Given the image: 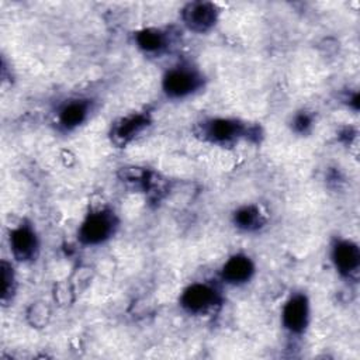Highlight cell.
<instances>
[{
    "mask_svg": "<svg viewBox=\"0 0 360 360\" xmlns=\"http://www.w3.org/2000/svg\"><path fill=\"white\" fill-rule=\"evenodd\" d=\"M308 300L302 294L292 295L283 308V323L284 326L294 333H300L305 329L308 323Z\"/></svg>",
    "mask_w": 360,
    "mask_h": 360,
    "instance_id": "cell-6",
    "label": "cell"
},
{
    "mask_svg": "<svg viewBox=\"0 0 360 360\" xmlns=\"http://www.w3.org/2000/svg\"><path fill=\"white\" fill-rule=\"evenodd\" d=\"M14 292V273L11 264L1 262V301L7 302Z\"/></svg>",
    "mask_w": 360,
    "mask_h": 360,
    "instance_id": "cell-14",
    "label": "cell"
},
{
    "mask_svg": "<svg viewBox=\"0 0 360 360\" xmlns=\"http://www.w3.org/2000/svg\"><path fill=\"white\" fill-rule=\"evenodd\" d=\"M245 127L236 120L214 118L202 124V135L211 142L226 143L245 134Z\"/></svg>",
    "mask_w": 360,
    "mask_h": 360,
    "instance_id": "cell-5",
    "label": "cell"
},
{
    "mask_svg": "<svg viewBox=\"0 0 360 360\" xmlns=\"http://www.w3.org/2000/svg\"><path fill=\"white\" fill-rule=\"evenodd\" d=\"M184 24L195 32H205L211 30L218 18V10L214 3L193 1L183 8Z\"/></svg>",
    "mask_w": 360,
    "mask_h": 360,
    "instance_id": "cell-4",
    "label": "cell"
},
{
    "mask_svg": "<svg viewBox=\"0 0 360 360\" xmlns=\"http://www.w3.org/2000/svg\"><path fill=\"white\" fill-rule=\"evenodd\" d=\"M312 125V117L307 112H300L294 117V121H292V128L300 132V134H304L309 129V127Z\"/></svg>",
    "mask_w": 360,
    "mask_h": 360,
    "instance_id": "cell-15",
    "label": "cell"
},
{
    "mask_svg": "<svg viewBox=\"0 0 360 360\" xmlns=\"http://www.w3.org/2000/svg\"><path fill=\"white\" fill-rule=\"evenodd\" d=\"M149 124V118L146 114H131L121 118L112 127V141L114 143L122 146L132 141L146 125Z\"/></svg>",
    "mask_w": 360,
    "mask_h": 360,
    "instance_id": "cell-9",
    "label": "cell"
},
{
    "mask_svg": "<svg viewBox=\"0 0 360 360\" xmlns=\"http://www.w3.org/2000/svg\"><path fill=\"white\" fill-rule=\"evenodd\" d=\"M255 266L245 255H235L229 257L222 266V278L231 284H242L250 280Z\"/></svg>",
    "mask_w": 360,
    "mask_h": 360,
    "instance_id": "cell-10",
    "label": "cell"
},
{
    "mask_svg": "<svg viewBox=\"0 0 360 360\" xmlns=\"http://www.w3.org/2000/svg\"><path fill=\"white\" fill-rule=\"evenodd\" d=\"M332 262L336 270L343 276L356 271L360 264V250L357 245L346 239L338 240L332 248Z\"/></svg>",
    "mask_w": 360,
    "mask_h": 360,
    "instance_id": "cell-7",
    "label": "cell"
},
{
    "mask_svg": "<svg viewBox=\"0 0 360 360\" xmlns=\"http://www.w3.org/2000/svg\"><path fill=\"white\" fill-rule=\"evenodd\" d=\"M10 248L17 260L25 262L32 259L38 249L35 232L27 225H21L13 229L10 233Z\"/></svg>",
    "mask_w": 360,
    "mask_h": 360,
    "instance_id": "cell-8",
    "label": "cell"
},
{
    "mask_svg": "<svg viewBox=\"0 0 360 360\" xmlns=\"http://www.w3.org/2000/svg\"><path fill=\"white\" fill-rule=\"evenodd\" d=\"M135 41H136L138 46L143 52H148V53L160 52L167 44V38H166L165 32H162L160 30H156V28H145V30L136 32Z\"/></svg>",
    "mask_w": 360,
    "mask_h": 360,
    "instance_id": "cell-12",
    "label": "cell"
},
{
    "mask_svg": "<svg viewBox=\"0 0 360 360\" xmlns=\"http://www.w3.org/2000/svg\"><path fill=\"white\" fill-rule=\"evenodd\" d=\"M202 84V77L200 73L191 68L177 66L170 69L163 77V90L167 96L180 98L186 97Z\"/></svg>",
    "mask_w": 360,
    "mask_h": 360,
    "instance_id": "cell-1",
    "label": "cell"
},
{
    "mask_svg": "<svg viewBox=\"0 0 360 360\" xmlns=\"http://www.w3.org/2000/svg\"><path fill=\"white\" fill-rule=\"evenodd\" d=\"M233 222L238 228L243 231H255L262 225L263 219H262L260 210L257 207L245 205L235 212Z\"/></svg>",
    "mask_w": 360,
    "mask_h": 360,
    "instance_id": "cell-13",
    "label": "cell"
},
{
    "mask_svg": "<svg viewBox=\"0 0 360 360\" xmlns=\"http://www.w3.org/2000/svg\"><path fill=\"white\" fill-rule=\"evenodd\" d=\"M87 112H89L87 101L76 100V101L66 103L59 111V124L66 129L75 128L86 120Z\"/></svg>",
    "mask_w": 360,
    "mask_h": 360,
    "instance_id": "cell-11",
    "label": "cell"
},
{
    "mask_svg": "<svg viewBox=\"0 0 360 360\" xmlns=\"http://www.w3.org/2000/svg\"><path fill=\"white\" fill-rule=\"evenodd\" d=\"M219 301L218 291L204 283H195L187 287L180 298L181 307L193 314H201L217 305Z\"/></svg>",
    "mask_w": 360,
    "mask_h": 360,
    "instance_id": "cell-3",
    "label": "cell"
},
{
    "mask_svg": "<svg viewBox=\"0 0 360 360\" xmlns=\"http://www.w3.org/2000/svg\"><path fill=\"white\" fill-rule=\"evenodd\" d=\"M115 221L111 212L98 211L90 214L79 229V239L86 245H98L114 232Z\"/></svg>",
    "mask_w": 360,
    "mask_h": 360,
    "instance_id": "cell-2",
    "label": "cell"
}]
</instances>
